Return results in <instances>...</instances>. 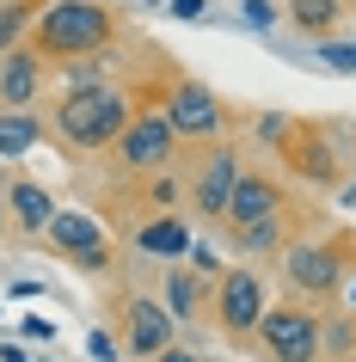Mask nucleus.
I'll return each instance as SVG.
<instances>
[{
  "mask_svg": "<svg viewBox=\"0 0 356 362\" xmlns=\"http://www.w3.org/2000/svg\"><path fill=\"white\" fill-rule=\"evenodd\" d=\"M117 13L105 0H43V13L31 19V49L43 62H74L93 49H111Z\"/></svg>",
  "mask_w": 356,
  "mask_h": 362,
  "instance_id": "f257e3e1",
  "label": "nucleus"
},
{
  "mask_svg": "<svg viewBox=\"0 0 356 362\" xmlns=\"http://www.w3.org/2000/svg\"><path fill=\"white\" fill-rule=\"evenodd\" d=\"M130 117H135V105L117 93L111 80H105V86H68V93L56 98L50 123H56V135H62L74 153H105L117 135H123Z\"/></svg>",
  "mask_w": 356,
  "mask_h": 362,
  "instance_id": "f03ea898",
  "label": "nucleus"
},
{
  "mask_svg": "<svg viewBox=\"0 0 356 362\" xmlns=\"http://www.w3.org/2000/svg\"><path fill=\"white\" fill-rule=\"evenodd\" d=\"M344 264H356V233H338V240H326V246H319V240H295V246L282 252L289 288H295V295H314V301L338 295Z\"/></svg>",
  "mask_w": 356,
  "mask_h": 362,
  "instance_id": "7ed1b4c3",
  "label": "nucleus"
},
{
  "mask_svg": "<svg viewBox=\"0 0 356 362\" xmlns=\"http://www.w3.org/2000/svg\"><path fill=\"white\" fill-rule=\"evenodd\" d=\"M43 240L56 246V258H68V264L86 270V276H105V270L117 264L111 233L98 228L93 215H80V209H56V215H50V228H43Z\"/></svg>",
  "mask_w": 356,
  "mask_h": 362,
  "instance_id": "20e7f679",
  "label": "nucleus"
},
{
  "mask_svg": "<svg viewBox=\"0 0 356 362\" xmlns=\"http://www.w3.org/2000/svg\"><path fill=\"white\" fill-rule=\"evenodd\" d=\"M111 153H117L123 172H166L172 153H178V129L166 123L160 105H148V111H135L130 123H123V135L111 141Z\"/></svg>",
  "mask_w": 356,
  "mask_h": 362,
  "instance_id": "39448f33",
  "label": "nucleus"
},
{
  "mask_svg": "<svg viewBox=\"0 0 356 362\" xmlns=\"http://www.w3.org/2000/svg\"><path fill=\"white\" fill-rule=\"evenodd\" d=\"M209 307H215V320H222V332L234 344H246L252 332H258L264 320V283H258V270H222L215 276V295H209Z\"/></svg>",
  "mask_w": 356,
  "mask_h": 362,
  "instance_id": "423d86ee",
  "label": "nucleus"
},
{
  "mask_svg": "<svg viewBox=\"0 0 356 362\" xmlns=\"http://www.w3.org/2000/svg\"><path fill=\"white\" fill-rule=\"evenodd\" d=\"M258 350L270 362H319V320L307 307H264Z\"/></svg>",
  "mask_w": 356,
  "mask_h": 362,
  "instance_id": "0eeeda50",
  "label": "nucleus"
},
{
  "mask_svg": "<svg viewBox=\"0 0 356 362\" xmlns=\"http://www.w3.org/2000/svg\"><path fill=\"white\" fill-rule=\"evenodd\" d=\"M166 123L185 141H222V129H227V111H222V98L209 93L203 80H172V93H166Z\"/></svg>",
  "mask_w": 356,
  "mask_h": 362,
  "instance_id": "6e6552de",
  "label": "nucleus"
},
{
  "mask_svg": "<svg viewBox=\"0 0 356 362\" xmlns=\"http://www.w3.org/2000/svg\"><path fill=\"white\" fill-rule=\"evenodd\" d=\"M234 178H240V153L227 148V141H203L197 166H190V203H197V215L222 221L227 197H234Z\"/></svg>",
  "mask_w": 356,
  "mask_h": 362,
  "instance_id": "1a4fd4ad",
  "label": "nucleus"
},
{
  "mask_svg": "<svg viewBox=\"0 0 356 362\" xmlns=\"http://www.w3.org/2000/svg\"><path fill=\"white\" fill-rule=\"evenodd\" d=\"M277 148H282V166L295 172V178H307V185H338V172H344L332 135L319 129V123H289L277 135Z\"/></svg>",
  "mask_w": 356,
  "mask_h": 362,
  "instance_id": "9d476101",
  "label": "nucleus"
},
{
  "mask_svg": "<svg viewBox=\"0 0 356 362\" xmlns=\"http://www.w3.org/2000/svg\"><path fill=\"white\" fill-rule=\"evenodd\" d=\"M289 209V197H282V185L270 178V172H246L234 178V197H227V228H252V221H270V215Z\"/></svg>",
  "mask_w": 356,
  "mask_h": 362,
  "instance_id": "9b49d317",
  "label": "nucleus"
},
{
  "mask_svg": "<svg viewBox=\"0 0 356 362\" xmlns=\"http://www.w3.org/2000/svg\"><path fill=\"white\" fill-rule=\"evenodd\" d=\"M38 93H43V56L31 43H13L0 56V111H25Z\"/></svg>",
  "mask_w": 356,
  "mask_h": 362,
  "instance_id": "f8f14e48",
  "label": "nucleus"
},
{
  "mask_svg": "<svg viewBox=\"0 0 356 362\" xmlns=\"http://www.w3.org/2000/svg\"><path fill=\"white\" fill-rule=\"evenodd\" d=\"M172 313L166 301H148V295H130L123 301V332H130V356H154V350H166L172 344Z\"/></svg>",
  "mask_w": 356,
  "mask_h": 362,
  "instance_id": "ddd939ff",
  "label": "nucleus"
},
{
  "mask_svg": "<svg viewBox=\"0 0 356 362\" xmlns=\"http://www.w3.org/2000/svg\"><path fill=\"white\" fill-rule=\"evenodd\" d=\"M50 215H56V197L43 191L38 178H6V221H13L25 240H43Z\"/></svg>",
  "mask_w": 356,
  "mask_h": 362,
  "instance_id": "4468645a",
  "label": "nucleus"
},
{
  "mask_svg": "<svg viewBox=\"0 0 356 362\" xmlns=\"http://www.w3.org/2000/svg\"><path fill=\"white\" fill-rule=\"evenodd\" d=\"M209 295H215V288L203 283V270H172L166 288H160V301H166L172 320H197V313H209Z\"/></svg>",
  "mask_w": 356,
  "mask_h": 362,
  "instance_id": "2eb2a0df",
  "label": "nucleus"
},
{
  "mask_svg": "<svg viewBox=\"0 0 356 362\" xmlns=\"http://www.w3.org/2000/svg\"><path fill=\"white\" fill-rule=\"evenodd\" d=\"M135 246L148 252V258H185L190 252V228L178 221V215H154V221L135 228Z\"/></svg>",
  "mask_w": 356,
  "mask_h": 362,
  "instance_id": "dca6fc26",
  "label": "nucleus"
},
{
  "mask_svg": "<svg viewBox=\"0 0 356 362\" xmlns=\"http://www.w3.org/2000/svg\"><path fill=\"white\" fill-rule=\"evenodd\" d=\"M282 13H289V25H295V31L326 37V31H338V25H344V0H289Z\"/></svg>",
  "mask_w": 356,
  "mask_h": 362,
  "instance_id": "f3484780",
  "label": "nucleus"
},
{
  "mask_svg": "<svg viewBox=\"0 0 356 362\" xmlns=\"http://www.w3.org/2000/svg\"><path fill=\"white\" fill-rule=\"evenodd\" d=\"M43 141V123L31 111H0V160H25Z\"/></svg>",
  "mask_w": 356,
  "mask_h": 362,
  "instance_id": "a211bd4d",
  "label": "nucleus"
},
{
  "mask_svg": "<svg viewBox=\"0 0 356 362\" xmlns=\"http://www.w3.org/2000/svg\"><path fill=\"white\" fill-rule=\"evenodd\" d=\"M38 13H43V0H0V56L13 43H25V31H31Z\"/></svg>",
  "mask_w": 356,
  "mask_h": 362,
  "instance_id": "6ab92c4d",
  "label": "nucleus"
},
{
  "mask_svg": "<svg viewBox=\"0 0 356 362\" xmlns=\"http://www.w3.org/2000/svg\"><path fill=\"white\" fill-rule=\"evenodd\" d=\"M234 246H240L246 258L277 252V246H282V215H270V221H252V228H234Z\"/></svg>",
  "mask_w": 356,
  "mask_h": 362,
  "instance_id": "aec40b11",
  "label": "nucleus"
},
{
  "mask_svg": "<svg viewBox=\"0 0 356 362\" xmlns=\"http://www.w3.org/2000/svg\"><path fill=\"white\" fill-rule=\"evenodd\" d=\"M319 62L338 74H356V43H319Z\"/></svg>",
  "mask_w": 356,
  "mask_h": 362,
  "instance_id": "412c9836",
  "label": "nucleus"
},
{
  "mask_svg": "<svg viewBox=\"0 0 356 362\" xmlns=\"http://www.w3.org/2000/svg\"><path fill=\"white\" fill-rule=\"evenodd\" d=\"M240 19L252 25V31H270V25H277V13H270V0H240Z\"/></svg>",
  "mask_w": 356,
  "mask_h": 362,
  "instance_id": "4be33fe9",
  "label": "nucleus"
},
{
  "mask_svg": "<svg viewBox=\"0 0 356 362\" xmlns=\"http://www.w3.org/2000/svg\"><path fill=\"white\" fill-rule=\"evenodd\" d=\"M86 356H93V362H117V344H111V332H93V338H86Z\"/></svg>",
  "mask_w": 356,
  "mask_h": 362,
  "instance_id": "5701e85b",
  "label": "nucleus"
},
{
  "mask_svg": "<svg viewBox=\"0 0 356 362\" xmlns=\"http://www.w3.org/2000/svg\"><path fill=\"white\" fill-rule=\"evenodd\" d=\"M185 258H197V264H190V270H203V276H222V258H215V252H209V246L185 252Z\"/></svg>",
  "mask_w": 356,
  "mask_h": 362,
  "instance_id": "b1692460",
  "label": "nucleus"
},
{
  "mask_svg": "<svg viewBox=\"0 0 356 362\" xmlns=\"http://www.w3.org/2000/svg\"><path fill=\"white\" fill-rule=\"evenodd\" d=\"M154 362H203L190 344H166V350H154Z\"/></svg>",
  "mask_w": 356,
  "mask_h": 362,
  "instance_id": "393cba45",
  "label": "nucleus"
},
{
  "mask_svg": "<svg viewBox=\"0 0 356 362\" xmlns=\"http://www.w3.org/2000/svg\"><path fill=\"white\" fill-rule=\"evenodd\" d=\"M172 13H178V19H203L209 0H172Z\"/></svg>",
  "mask_w": 356,
  "mask_h": 362,
  "instance_id": "a878e982",
  "label": "nucleus"
},
{
  "mask_svg": "<svg viewBox=\"0 0 356 362\" xmlns=\"http://www.w3.org/2000/svg\"><path fill=\"white\" fill-rule=\"evenodd\" d=\"M25 338H38V344L50 338V344H56V325H50V320H25Z\"/></svg>",
  "mask_w": 356,
  "mask_h": 362,
  "instance_id": "bb28decb",
  "label": "nucleus"
},
{
  "mask_svg": "<svg viewBox=\"0 0 356 362\" xmlns=\"http://www.w3.org/2000/svg\"><path fill=\"white\" fill-rule=\"evenodd\" d=\"M0 362H31V356H25V350H13V344H6V350H0Z\"/></svg>",
  "mask_w": 356,
  "mask_h": 362,
  "instance_id": "cd10ccee",
  "label": "nucleus"
},
{
  "mask_svg": "<svg viewBox=\"0 0 356 362\" xmlns=\"http://www.w3.org/2000/svg\"><path fill=\"white\" fill-rule=\"evenodd\" d=\"M0 203H6V197H0ZM0 221H6V209H0Z\"/></svg>",
  "mask_w": 356,
  "mask_h": 362,
  "instance_id": "c85d7f7f",
  "label": "nucleus"
}]
</instances>
